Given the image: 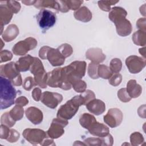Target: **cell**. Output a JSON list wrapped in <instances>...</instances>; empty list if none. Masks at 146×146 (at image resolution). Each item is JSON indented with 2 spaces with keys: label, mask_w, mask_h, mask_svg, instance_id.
Instances as JSON below:
<instances>
[{
  "label": "cell",
  "mask_w": 146,
  "mask_h": 146,
  "mask_svg": "<svg viewBox=\"0 0 146 146\" xmlns=\"http://www.w3.org/2000/svg\"><path fill=\"white\" fill-rule=\"evenodd\" d=\"M36 86L34 79L31 76H27L26 77L23 82L22 86L23 88L26 91H30L31 88Z\"/></svg>",
  "instance_id": "cell-42"
},
{
  "label": "cell",
  "mask_w": 146,
  "mask_h": 146,
  "mask_svg": "<svg viewBox=\"0 0 146 146\" xmlns=\"http://www.w3.org/2000/svg\"><path fill=\"white\" fill-rule=\"evenodd\" d=\"M0 40H1V43H2V44H1V48L2 49V47H3V46H4V44L3 43V41H2V39H0Z\"/></svg>",
  "instance_id": "cell-59"
},
{
  "label": "cell",
  "mask_w": 146,
  "mask_h": 146,
  "mask_svg": "<svg viewBox=\"0 0 146 146\" xmlns=\"http://www.w3.org/2000/svg\"><path fill=\"white\" fill-rule=\"evenodd\" d=\"M0 84V108L1 110H3L11 107L15 103L17 91L11 82L5 78L1 76Z\"/></svg>",
  "instance_id": "cell-1"
},
{
  "label": "cell",
  "mask_w": 146,
  "mask_h": 146,
  "mask_svg": "<svg viewBox=\"0 0 146 146\" xmlns=\"http://www.w3.org/2000/svg\"><path fill=\"white\" fill-rule=\"evenodd\" d=\"M145 106L144 104L142 106H140L139 108L138 111H137L139 116L141 117H143V118H145Z\"/></svg>",
  "instance_id": "cell-55"
},
{
  "label": "cell",
  "mask_w": 146,
  "mask_h": 146,
  "mask_svg": "<svg viewBox=\"0 0 146 146\" xmlns=\"http://www.w3.org/2000/svg\"><path fill=\"white\" fill-rule=\"evenodd\" d=\"M20 137L19 133L15 129H10V135L6 140L10 143H15L18 140Z\"/></svg>",
  "instance_id": "cell-46"
},
{
  "label": "cell",
  "mask_w": 146,
  "mask_h": 146,
  "mask_svg": "<svg viewBox=\"0 0 146 146\" xmlns=\"http://www.w3.org/2000/svg\"><path fill=\"white\" fill-rule=\"evenodd\" d=\"M12 84L15 86H20L22 84V79L21 75L19 74L16 78L11 81Z\"/></svg>",
  "instance_id": "cell-53"
},
{
  "label": "cell",
  "mask_w": 146,
  "mask_h": 146,
  "mask_svg": "<svg viewBox=\"0 0 146 146\" xmlns=\"http://www.w3.org/2000/svg\"><path fill=\"white\" fill-rule=\"evenodd\" d=\"M89 133L96 137H104L109 134L108 127L103 123L96 121L88 129Z\"/></svg>",
  "instance_id": "cell-19"
},
{
  "label": "cell",
  "mask_w": 146,
  "mask_h": 146,
  "mask_svg": "<svg viewBox=\"0 0 146 146\" xmlns=\"http://www.w3.org/2000/svg\"><path fill=\"white\" fill-rule=\"evenodd\" d=\"M61 70L62 67L54 69L47 72V85L52 88H60L61 86Z\"/></svg>",
  "instance_id": "cell-15"
},
{
  "label": "cell",
  "mask_w": 146,
  "mask_h": 146,
  "mask_svg": "<svg viewBox=\"0 0 146 146\" xmlns=\"http://www.w3.org/2000/svg\"><path fill=\"white\" fill-rule=\"evenodd\" d=\"M98 64L94 63H90L88 66L87 68V72L89 76L93 79H97L99 78L98 69Z\"/></svg>",
  "instance_id": "cell-36"
},
{
  "label": "cell",
  "mask_w": 146,
  "mask_h": 146,
  "mask_svg": "<svg viewBox=\"0 0 146 146\" xmlns=\"http://www.w3.org/2000/svg\"><path fill=\"white\" fill-rule=\"evenodd\" d=\"M10 115L11 117L16 121L21 120L24 115V109L23 107L15 105L10 111Z\"/></svg>",
  "instance_id": "cell-30"
},
{
  "label": "cell",
  "mask_w": 146,
  "mask_h": 146,
  "mask_svg": "<svg viewBox=\"0 0 146 146\" xmlns=\"http://www.w3.org/2000/svg\"><path fill=\"white\" fill-rule=\"evenodd\" d=\"M35 2L36 1H22V2L27 6L34 5Z\"/></svg>",
  "instance_id": "cell-56"
},
{
  "label": "cell",
  "mask_w": 146,
  "mask_h": 146,
  "mask_svg": "<svg viewBox=\"0 0 146 146\" xmlns=\"http://www.w3.org/2000/svg\"><path fill=\"white\" fill-rule=\"evenodd\" d=\"M63 100V96L57 92L44 91L42 93L41 102L48 108L54 109Z\"/></svg>",
  "instance_id": "cell-11"
},
{
  "label": "cell",
  "mask_w": 146,
  "mask_h": 146,
  "mask_svg": "<svg viewBox=\"0 0 146 146\" xmlns=\"http://www.w3.org/2000/svg\"><path fill=\"white\" fill-rule=\"evenodd\" d=\"M127 15V12L124 8L115 6L111 9L108 14V18L111 21L115 23L117 21L125 18Z\"/></svg>",
  "instance_id": "cell-20"
},
{
  "label": "cell",
  "mask_w": 146,
  "mask_h": 146,
  "mask_svg": "<svg viewBox=\"0 0 146 146\" xmlns=\"http://www.w3.org/2000/svg\"><path fill=\"white\" fill-rule=\"evenodd\" d=\"M34 7L39 9H46L50 8L53 9L56 12L59 11V4L58 1H51V0H39L36 1L34 5Z\"/></svg>",
  "instance_id": "cell-26"
},
{
  "label": "cell",
  "mask_w": 146,
  "mask_h": 146,
  "mask_svg": "<svg viewBox=\"0 0 146 146\" xmlns=\"http://www.w3.org/2000/svg\"><path fill=\"white\" fill-rule=\"evenodd\" d=\"M83 142L86 145H103V139L102 137H88L84 139Z\"/></svg>",
  "instance_id": "cell-41"
},
{
  "label": "cell",
  "mask_w": 146,
  "mask_h": 146,
  "mask_svg": "<svg viewBox=\"0 0 146 146\" xmlns=\"http://www.w3.org/2000/svg\"><path fill=\"white\" fill-rule=\"evenodd\" d=\"M4 4L1 3L0 5V23L1 26L7 25L11 20L13 13L6 5L5 1Z\"/></svg>",
  "instance_id": "cell-25"
},
{
  "label": "cell",
  "mask_w": 146,
  "mask_h": 146,
  "mask_svg": "<svg viewBox=\"0 0 146 146\" xmlns=\"http://www.w3.org/2000/svg\"><path fill=\"white\" fill-rule=\"evenodd\" d=\"M126 90L131 98H138L142 93L141 86L135 79H131L127 82Z\"/></svg>",
  "instance_id": "cell-24"
},
{
  "label": "cell",
  "mask_w": 146,
  "mask_h": 146,
  "mask_svg": "<svg viewBox=\"0 0 146 146\" xmlns=\"http://www.w3.org/2000/svg\"><path fill=\"white\" fill-rule=\"evenodd\" d=\"M42 95V91L38 87L35 88L31 92L32 97H33V99L36 102H39V100H40Z\"/></svg>",
  "instance_id": "cell-48"
},
{
  "label": "cell",
  "mask_w": 146,
  "mask_h": 146,
  "mask_svg": "<svg viewBox=\"0 0 146 146\" xmlns=\"http://www.w3.org/2000/svg\"><path fill=\"white\" fill-rule=\"evenodd\" d=\"M13 58V54L7 50H1L0 52V63L11 60Z\"/></svg>",
  "instance_id": "cell-45"
},
{
  "label": "cell",
  "mask_w": 146,
  "mask_h": 146,
  "mask_svg": "<svg viewBox=\"0 0 146 146\" xmlns=\"http://www.w3.org/2000/svg\"><path fill=\"white\" fill-rule=\"evenodd\" d=\"M23 137L33 145L40 144L47 137H49L47 132L38 128H26L22 133Z\"/></svg>",
  "instance_id": "cell-5"
},
{
  "label": "cell",
  "mask_w": 146,
  "mask_h": 146,
  "mask_svg": "<svg viewBox=\"0 0 146 146\" xmlns=\"http://www.w3.org/2000/svg\"><path fill=\"white\" fill-rule=\"evenodd\" d=\"M25 115L27 119L34 125H38L43 121V115L40 110L35 107H30L25 111Z\"/></svg>",
  "instance_id": "cell-13"
},
{
  "label": "cell",
  "mask_w": 146,
  "mask_h": 146,
  "mask_svg": "<svg viewBox=\"0 0 146 146\" xmlns=\"http://www.w3.org/2000/svg\"><path fill=\"white\" fill-rule=\"evenodd\" d=\"M15 103L17 105H19L22 107H24V106H26L29 103V100L25 96H21L18 97L15 100Z\"/></svg>",
  "instance_id": "cell-51"
},
{
  "label": "cell",
  "mask_w": 146,
  "mask_h": 146,
  "mask_svg": "<svg viewBox=\"0 0 146 146\" xmlns=\"http://www.w3.org/2000/svg\"><path fill=\"white\" fill-rule=\"evenodd\" d=\"M82 105H84V103L80 95H76L60 106L56 116L67 120H70L78 111L79 107Z\"/></svg>",
  "instance_id": "cell-2"
},
{
  "label": "cell",
  "mask_w": 146,
  "mask_h": 146,
  "mask_svg": "<svg viewBox=\"0 0 146 146\" xmlns=\"http://www.w3.org/2000/svg\"><path fill=\"white\" fill-rule=\"evenodd\" d=\"M122 75L119 73L114 74L112 75L108 80L109 84L116 87L119 86L122 81Z\"/></svg>",
  "instance_id": "cell-43"
},
{
  "label": "cell",
  "mask_w": 146,
  "mask_h": 146,
  "mask_svg": "<svg viewBox=\"0 0 146 146\" xmlns=\"http://www.w3.org/2000/svg\"><path fill=\"white\" fill-rule=\"evenodd\" d=\"M73 145H86V144L84 142L80 143V141H75V142L73 144Z\"/></svg>",
  "instance_id": "cell-58"
},
{
  "label": "cell",
  "mask_w": 146,
  "mask_h": 146,
  "mask_svg": "<svg viewBox=\"0 0 146 146\" xmlns=\"http://www.w3.org/2000/svg\"><path fill=\"white\" fill-rule=\"evenodd\" d=\"M98 72L99 76L104 79H109L113 74L110 67L104 64H99Z\"/></svg>",
  "instance_id": "cell-31"
},
{
  "label": "cell",
  "mask_w": 146,
  "mask_h": 146,
  "mask_svg": "<svg viewBox=\"0 0 146 146\" xmlns=\"http://www.w3.org/2000/svg\"><path fill=\"white\" fill-rule=\"evenodd\" d=\"M119 2V1H98V6L99 8L104 11H110L111 10V6L115 5Z\"/></svg>",
  "instance_id": "cell-37"
},
{
  "label": "cell",
  "mask_w": 146,
  "mask_h": 146,
  "mask_svg": "<svg viewBox=\"0 0 146 146\" xmlns=\"http://www.w3.org/2000/svg\"><path fill=\"white\" fill-rule=\"evenodd\" d=\"M125 64L129 72L137 74L145 67V59L136 55H130L125 59Z\"/></svg>",
  "instance_id": "cell-10"
},
{
  "label": "cell",
  "mask_w": 146,
  "mask_h": 146,
  "mask_svg": "<svg viewBox=\"0 0 146 146\" xmlns=\"http://www.w3.org/2000/svg\"><path fill=\"white\" fill-rule=\"evenodd\" d=\"M117 34L121 36H127L131 34L132 31V26L130 21L126 18L121 19L115 23Z\"/></svg>",
  "instance_id": "cell-18"
},
{
  "label": "cell",
  "mask_w": 146,
  "mask_h": 146,
  "mask_svg": "<svg viewBox=\"0 0 146 146\" xmlns=\"http://www.w3.org/2000/svg\"><path fill=\"white\" fill-rule=\"evenodd\" d=\"M88 111L96 116L102 114L106 110V104L101 100L94 99L86 104Z\"/></svg>",
  "instance_id": "cell-16"
},
{
  "label": "cell",
  "mask_w": 146,
  "mask_h": 146,
  "mask_svg": "<svg viewBox=\"0 0 146 146\" xmlns=\"http://www.w3.org/2000/svg\"><path fill=\"white\" fill-rule=\"evenodd\" d=\"M19 33V30L18 26L15 24H11L4 30L2 34V37L4 41L9 42L15 39Z\"/></svg>",
  "instance_id": "cell-22"
},
{
  "label": "cell",
  "mask_w": 146,
  "mask_h": 146,
  "mask_svg": "<svg viewBox=\"0 0 146 146\" xmlns=\"http://www.w3.org/2000/svg\"><path fill=\"white\" fill-rule=\"evenodd\" d=\"M71 85L76 92L82 93L86 90L87 84L82 79L74 78L71 81Z\"/></svg>",
  "instance_id": "cell-29"
},
{
  "label": "cell",
  "mask_w": 146,
  "mask_h": 146,
  "mask_svg": "<svg viewBox=\"0 0 146 146\" xmlns=\"http://www.w3.org/2000/svg\"><path fill=\"white\" fill-rule=\"evenodd\" d=\"M136 26L140 30L146 31V19H145V18H139L136 22Z\"/></svg>",
  "instance_id": "cell-50"
},
{
  "label": "cell",
  "mask_w": 146,
  "mask_h": 146,
  "mask_svg": "<svg viewBox=\"0 0 146 146\" xmlns=\"http://www.w3.org/2000/svg\"><path fill=\"white\" fill-rule=\"evenodd\" d=\"M132 39L136 45L144 47L146 44V31L140 30L136 31L133 34Z\"/></svg>",
  "instance_id": "cell-28"
},
{
  "label": "cell",
  "mask_w": 146,
  "mask_h": 146,
  "mask_svg": "<svg viewBox=\"0 0 146 146\" xmlns=\"http://www.w3.org/2000/svg\"><path fill=\"white\" fill-rule=\"evenodd\" d=\"M41 145L46 146V145H55V143L54 142V140L52 139H48V137L46 138L42 143L40 144Z\"/></svg>",
  "instance_id": "cell-54"
},
{
  "label": "cell",
  "mask_w": 146,
  "mask_h": 146,
  "mask_svg": "<svg viewBox=\"0 0 146 146\" xmlns=\"http://www.w3.org/2000/svg\"><path fill=\"white\" fill-rule=\"evenodd\" d=\"M10 129L9 127L1 124L0 126V138L1 139H7L10 135Z\"/></svg>",
  "instance_id": "cell-47"
},
{
  "label": "cell",
  "mask_w": 146,
  "mask_h": 146,
  "mask_svg": "<svg viewBox=\"0 0 146 146\" xmlns=\"http://www.w3.org/2000/svg\"><path fill=\"white\" fill-rule=\"evenodd\" d=\"M122 68V62L119 58L112 59L110 63V68L112 73H119Z\"/></svg>",
  "instance_id": "cell-34"
},
{
  "label": "cell",
  "mask_w": 146,
  "mask_h": 146,
  "mask_svg": "<svg viewBox=\"0 0 146 146\" xmlns=\"http://www.w3.org/2000/svg\"><path fill=\"white\" fill-rule=\"evenodd\" d=\"M86 57L91 62L99 64L106 59V55L103 53L101 48H90L86 52Z\"/></svg>",
  "instance_id": "cell-17"
},
{
  "label": "cell",
  "mask_w": 146,
  "mask_h": 146,
  "mask_svg": "<svg viewBox=\"0 0 146 146\" xmlns=\"http://www.w3.org/2000/svg\"><path fill=\"white\" fill-rule=\"evenodd\" d=\"M87 64L85 61L76 60L66 66V70L70 75L71 83L74 78L82 79L86 74Z\"/></svg>",
  "instance_id": "cell-8"
},
{
  "label": "cell",
  "mask_w": 146,
  "mask_h": 146,
  "mask_svg": "<svg viewBox=\"0 0 146 146\" xmlns=\"http://www.w3.org/2000/svg\"><path fill=\"white\" fill-rule=\"evenodd\" d=\"M5 3L13 14L18 13L21 8V4L16 1H6Z\"/></svg>",
  "instance_id": "cell-38"
},
{
  "label": "cell",
  "mask_w": 146,
  "mask_h": 146,
  "mask_svg": "<svg viewBox=\"0 0 146 146\" xmlns=\"http://www.w3.org/2000/svg\"><path fill=\"white\" fill-rule=\"evenodd\" d=\"M122 112L117 108H110L103 116L104 122L111 128H115L120 125L123 121Z\"/></svg>",
  "instance_id": "cell-9"
},
{
  "label": "cell",
  "mask_w": 146,
  "mask_h": 146,
  "mask_svg": "<svg viewBox=\"0 0 146 146\" xmlns=\"http://www.w3.org/2000/svg\"><path fill=\"white\" fill-rule=\"evenodd\" d=\"M59 4V11H60L62 13H67L68 12L70 9H68L67 5L65 3L64 1H58Z\"/></svg>",
  "instance_id": "cell-52"
},
{
  "label": "cell",
  "mask_w": 146,
  "mask_h": 146,
  "mask_svg": "<svg viewBox=\"0 0 146 146\" xmlns=\"http://www.w3.org/2000/svg\"><path fill=\"white\" fill-rule=\"evenodd\" d=\"M57 48L65 58L70 56L73 52L72 46L68 43H63L59 46Z\"/></svg>",
  "instance_id": "cell-33"
},
{
  "label": "cell",
  "mask_w": 146,
  "mask_h": 146,
  "mask_svg": "<svg viewBox=\"0 0 146 146\" xmlns=\"http://www.w3.org/2000/svg\"><path fill=\"white\" fill-rule=\"evenodd\" d=\"M68 124L67 120L58 117L54 118L47 130L48 136L52 139H56L61 137L64 133V128Z\"/></svg>",
  "instance_id": "cell-7"
},
{
  "label": "cell",
  "mask_w": 146,
  "mask_h": 146,
  "mask_svg": "<svg viewBox=\"0 0 146 146\" xmlns=\"http://www.w3.org/2000/svg\"><path fill=\"white\" fill-rule=\"evenodd\" d=\"M0 74L1 76L5 78L11 82L20 74V71L17 68L16 63L14 62H11L1 66Z\"/></svg>",
  "instance_id": "cell-12"
},
{
  "label": "cell",
  "mask_w": 146,
  "mask_h": 146,
  "mask_svg": "<svg viewBox=\"0 0 146 146\" xmlns=\"http://www.w3.org/2000/svg\"><path fill=\"white\" fill-rule=\"evenodd\" d=\"M145 46L143 48H139V53L142 55V56H143V58L145 59Z\"/></svg>",
  "instance_id": "cell-57"
},
{
  "label": "cell",
  "mask_w": 146,
  "mask_h": 146,
  "mask_svg": "<svg viewBox=\"0 0 146 146\" xmlns=\"http://www.w3.org/2000/svg\"><path fill=\"white\" fill-rule=\"evenodd\" d=\"M30 71L34 75L36 86H38L42 88H46L47 86V73L44 70L42 62L38 58L35 57Z\"/></svg>",
  "instance_id": "cell-3"
},
{
  "label": "cell",
  "mask_w": 146,
  "mask_h": 146,
  "mask_svg": "<svg viewBox=\"0 0 146 146\" xmlns=\"http://www.w3.org/2000/svg\"><path fill=\"white\" fill-rule=\"evenodd\" d=\"M38 42L36 39L33 37H28L15 43L12 48V51L15 55H24L30 50L35 48Z\"/></svg>",
  "instance_id": "cell-6"
},
{
  "label": "cell",
  "mask_w": 146,
  "mask_h": 146,
  "mask_svg": "<svg viewBox=\"0 0 146 146\" xmlns=\"http://www.w3.org/2000/svg\"><path fill=\"white\" fill-rule=\"evenodd\" d=\"M47 59L54 67L63 65L65 62V58L61 54L58 48L51 47L47 55Z\"/></svg>",
  "instance_id": "cell-14"
},
{
  "label": "cell",
  "mask_w": 146,
  "mask_h": 146,
  "mask_svg": "<svg viewBox=\"0 0 146 146\" xmlns=\"http://www.w3.org/2000/svg\"><path fill=\"white\" fill-rule=\"evenodd\" d=\"M96 121L95 116L88 113H83L79 118L80 125L86 129H88Z\"/></svg>",
  "instance_id": "cell-27"
},
{
  "label": "cell",
  "mask_w": 146,
  "mask_h": 146,
  "mask_svg": "<svg viewBox=\"0 0 146 146\" xmlns=\"http://www.w3.org/2000/svg\"><path fill=\"white\" fill-rule=\"evenodd\" d=\"M80 96L83 99L84 105H86L90 101L95 98V93L90 90H87L80 94Z\"/></svg>",
  "instance_id": "cell-40"
},
{
  "label": "cell",
  "mask_w": 146,
  "mask_h": 146,
  "mask_svg": "<svg viewBox=\"0 0 146 146\" xmlns=\"http://www.w3.org/2000/svg\"><path fill=\"white\" fill-rule=\"evenodd\" d=\"M117 95L119 99L124 103L129 102L132 99L127 92L126 88H122L119 90L117 93Z\"/></svg>",
  "instance_id": "cell-39"
},
{
  "label": "cell",
  "mask_w": 146,
  "mask_h": 146,
  "mask_svg": "<svg viewBox=\"0 0 146 146\" xmlns=\"http://www.w3.org/2000/svg\"><path fill=\"white\" fill-rule=\"evenodd\" d=\"M144 141V139L143 135L139 132H135L130 135V142L133 146L141 145Z\"/></svg>",
  "instance_id": "cell-32"
},
{
  "label": "cell",
  "mask_w": 146,
  "mask_h": 146,
  "mask_svg": "<svg viewBox=\"0 0 146 146\" xmlns=\"http://www.w3.org/2000/svg\"><path fill=\"white\" fill-rule=\"evenodd\" d=\"M1 124L5 125L9 128L13 127L15 124V121L11 117L9 112H5L1 117Z\"/></svg>",
  "instance_id": "cell-35"
},
{
  "label": "cell",
  "mask_w": 146,
  "mask_h": 146,
  "mask_svg": "<svg viewBox=\"0 0 146 146\" xmlns=\"http://www.w3.org/2000/svg\"><path fill=\"white\" fill-rule=\"evenodd\" d=\"M50 47L44 46L42 47L39 51V56L40 59L45 60L47 59V55L48 50L50 49Z\"/></svg>",
  "instance_id": "cell-49"
},
{
  "label": "cell",
  "mask_w": 146,
  "mask_h": 146,
  "mask_svg": "<svg viewBox=\"0 0 146 146\" xmlns=\"http://www.w3.org/2000/svg\"><path fill=\"white\" fill-rule=\"evenodd\" d=\"M74 16L78 21L83 22H88L92 19V14L88 7L82 6L74 12Z\"/></svg>",
  "instance_id": "cell-23"
},
{
  "label": "cell",
  "mask_w": 146,
  "mask_h": 146,
  "mask_svg": "<svg viewBox=\"0 0 146 146\" xmlns=\"http://www.w3.org/2000/svg\"><path fill=\"white\" fill-rule=\"evenodd\" d=\"M37 23L43 32L52 27L56 23V14L48 9H40L36 15Z\"/></svg>",
  "instance_id": "cell-4"
},
{
  "label": "cell",
  "mask_w": 146,
  "mask_h": 146,
  "mask_svg": "<svg viewBox=\"0 0 146 146\" xmlns=\"http://www.w3.org/2000/svg\"><path fill=\"white\" fill-rule=\"evenodd\" d=\"M34 59L35 57L27 54L21 57L15 63L20 72H26L30 70Z\"/></svg>",
  "instance_id": "cell-21"
},
{
  "label": "cell",
  "mask_w": 146,
  "mask_h": 146,
  "mask_svg": "<svg viewBox=\"0 0 146 146\" xmlns=\"http://www.w3.org/2000/svg\"><path fill=\"white\" fill-rule=\"evenodd\" d=\"M68 9L71 10H77L79 9L81 5L83 3V1H70V0H64Z\"/></svg>",
  "instance_id": "cell-44"
}]
</instances>
